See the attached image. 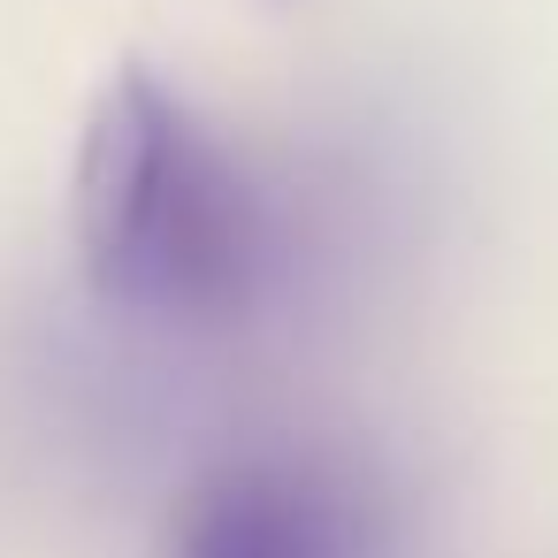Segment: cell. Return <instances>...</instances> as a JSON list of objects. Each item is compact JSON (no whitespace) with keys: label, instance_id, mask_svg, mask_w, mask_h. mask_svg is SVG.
<instances>
[{"label":"cell","instance_id":"2","mask_svg":"<svg viewBox=\"0 0 558 558\" xmlns=\"http://www.w3.org/2000/svg\"><path fill=\"white\" fill-rule=\"evenodd\" d=\"M169 558H398V505L360 459L276 444L192 482Z\"/></svg>","mask_w":558,"mask_h":558},{"label":"cell","instance_id":"1","mask_svg":"<svg viewBox=\"0 0 558 558\" xmlns=\"http://www.w3.org/2000/svg\"><path fill=\"white\" fill-rule=\"evenodd\" d=\"M77 245L116 306L222 329L268 299L283 268V215L161 77L123 70L85 123Z\"/></svg>","mask_w":558,"mask_h":558}]
</instances>
